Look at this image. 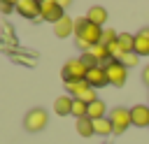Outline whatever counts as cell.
Wrapping results in <instances>:
<instances>
[{"label":"cell","instance_id":"6da1fadb","mask_svg":"<svg viewBox=\"0 0 149 144\" xmlns=\"http://www.w3.org/2000/svg\"><path fill=\"white\" fill-rule=\"evenodd\" d=\"M74 35H77V44H79V49L91 51V46L100 44L102 28H100V26H93L86 16H79V19H74Z\"/></svg>","mask_w":149,"mask_h":144},{"label":"cell","instance_id":"7a4b0ae2","mask_svg":"<svg viewBox=\"0 0 149 144\" xmlns=\"http://www.w3.org/2000/svg\"><path fill=\"white\" fill-rule=\"evenodd\" d=\"M61 74H63V81H86L88 67H86L79 58H70V60H65Z\"/></svg>","mask_w":149,"mask_h":144},{"label":"cell","instance_id":"3957f363","mask_svg":"<svg viewBox=\"0 0 149 144\" xmlns=\"http://www.w3.org/2000/svg\"><path fill=\"white\" fill-rule=\"evenodd\" d=\"M105 72H107V84H112V86H123L128 79V67L121 65L119 60H109L105 65Z\"/></svg>","mask_w":149,"mask_h":144},{"label":"cell","instance_id":"277c9868","mask_svg":"<svg viewBox=\"0 0 149 144\" xmlns=\"http://www.w3.org/2000/svg\"><path fill=\"white\" fill-rule=\"evenodd\" d=\"M47 121H49L47 111H44L42 107H35V109H30V111L26 114L23 125H26V130H28V132H40V130L47 125Z\"/></svg>","mask_w":149,"mask_h":144},{"label":"cell","instance_id":"5b68a950","mask_svg":"<svg viewBox=\"0 0 149 144\" xmlns=\"http://www.w3.org/2000/svg\"><path fill=\"white\" fill-rule=\"evenodd\" d=\"M109 121H112V132H114V135L126 132V128L133 123V121H130V109H126V107H114L112 114H109Z\"/></svg>","mask_w":149,"mask_h":144},{"label":"cell","instance_id":"8992f818","mask_svg":"<svg viewBox=\"0 0 149 144\" xmlns=\"http://www.w3.org/2000/svg\"><path fill=\"white\" fill-rule=\"evenodd\" d=\"M40 5H42V21H49V23H58L65 14H63V7H61V2H56V0H40Z\"/></svg>","mask_w":149,"mask_h":144},{"label":"cell","instance_id":"52a82bcc","mask_svg":"<svg viewBox=\"0 0 149 144\" xmlns=\"http://www.w3.org/2000/svg\"><path fill=\"white\" fill-rule=\"evenodd\" d=\"M16 12L23 14L26 19H40L42 16V5H40V0H19Z\"/></svg>","mask_w":149,"mask_h":144},{"label":"cell","instance_id":"ba28073f","mask_svg":"<svg viewBox=\"0 0 149 144\" xmlns=\"http://www.w3.org/2000/svg\"><path fill=\"white\" fill-rule=\"evenodd\" d=\"M130 121H133V125H137V128H147V125H149V107H147V105H135V107H130Z\"/></svg>","mask_w":149,"mask_h":144},{"label":"cell","instance_id":"9c48e42d","mask_svg":"<svg viewBox=\"0 0 149 144\" xmlns=\"http://www.w3.org/2000/svg\"><path fill=\"white\" fill-rule=\"evenodd\" d=\"M86 84H88L91 88H100V86H107V72H105V65L88 70V74H86Z\"/></svg>","mask_w":149,"mask_h":144},{"label":"cell","instance_id":"30bf717a","mask_svg":"<svg viewBox=\"0 0 149 144\" xmlns=\"http://www.w3.org/2000/svg\"><path fill=\"white\" fill-rule=\"evenodd\" d=\"M65 88H68V95L74 98V100H81L91 91V86L86 81H65Z\"/></svg>","mask_w":149,"mask_h":144},{"label":"cell","instance_id":"8fae6325","mask_svg":"<svg viewBox=\"0 0 149 144\" xmlns=\"http://www.w3.org/2000/svg\"><path fill=\"white\" fill-rule=\"evenodd\" d=\"M72 102H74V98H70V95H58L56 102H54V111H56L58 116H68V114H72Z\"/></svg>","mask_w":149,"mask_h":144},{"label":"cell","instance_id":"7c38bea8","mask_svg":"<svg viewBox=\"0 0 149 144\" xmlns=\"http://www.w3.org/2000/svg\"><path fill=\"white\" fill-rule=\"evenodd\" d=\"M86 19H88L93 26H100V28H102V23L107 21V12H105V7H98V5H93V7H88V12H86Z\"/></svg>","mask_w":149,"mask_h":144},{"label":"cell","instance_id":"4fadbf2b","mask_svg":"<svg viewBox=\"0 0 149 144\" xmlns=\"http://www.w3.org/2000/svg\"><path fill=\"white\" fill-rule=\"evenodd\" d=\"M135 53L149 56V30H142V33L135 35Z\"/></svg>","mask_w":149,"mask_h":144},{"label":"cell","instance_id":"5bb4252c","mask_svg":"<svg viewBox=\"0 0 149 144\" xmlns=\"http://www.w3.org/2000/svg\"><path fill=\"white\" fill-rule=\"evenodd\" d=\"M74 30V21L70 19V16H63L56 26H54V33H56V37H68L70 33Z\"/></svg>","mask_w":149,"mask_h":144},{"label":"cell","instance_id":"9a60e30c","mask_svg":"<svg viewBox=\"0 0 149 144\" xmlns=\"http://www.w3.org/2000/svg\"><path fill=\"white\" fill-rule=\"evenodd\" d=\"M100 65H107L109 60H112V56H109V49L107 46H102V44H95V46H91V51H88Z\"/></svg>","mask_w":149,"mask_h":144},{"label":"cell","instance_id":"2e32d148","mask_svg":"<svg viewBox=\"0 0 149 144\" xmlns=\"http://www.w3.org/2000/svg\"><path fill=\"white\" fill-rule=\"evenodd\" d=\"M105 114H107V107H105V102H102V100H95V102H91V105H88V118H91V121L105 118Z\"/></svg>","mask_w":149,"mask_h":144},{"label":"cell","instance_id":"e0dca14e","mask_svg":"<svg viewBox=\"0 0 149 144\" xmlns=\"http://www.w3.org/2000/svg\"><path fill=\"white\" fill-rule=\"evenodd\" d=\"M93 132H95L98 137H107V135H112V121H109L107 116L93 121Z\"/></svg>","mask_w":149,"mask_h":144},{"label":"cell","instance_id":"ac0fdd59","mask_svg":"<svg viewBox=\"0 0 149 144\" xmlns=\"http://www.w3.org/2000/svg\"><path fill=\"white\" fill-rule=\"evenodd\" d=\"M119 46L123 49V53H133L135 51V35H130V33H119Z\"/></svg>","mask_w":149,"mask_h":144},{"label":"cell","instance_id":"d6986e66","mask_svg":"<svg viewBox=\"0 0 149 144\" xmlns=\"http://www.w3.org/2000/svg\"><path fill=\"white\" fill-rule=\"evenodd\" d=\"M77 132L81 135V137H93L95 132H93V121L86 116V118H79L77 121Z\"/></svg>","mask_w":149,"mask_h":144},{"label":"cell","instance_id":"ffe728a7","mask_svg":"<svg viewBox=\"0 0 149 144\" xmlns=\"http://www.w3.org/2000/svg\"><path fill=\"white\" fill-rule=\"evenodd\" d=\"M72 116L79 121V118H86L88 116V105L84 102V100H74L72 102Z\"/></svg>","mask_w":149,"mask_h":144},{"label":"cell","instance_id":"44dd1931","mask_svg":"<svg viewBox=\"0 0 149 144\" xmlns=\"http://www.w3.org/2000/svg\"><path fill=\"white\" fill-rule=\"evenodd\" d=\"M116 39H119V33H116V30H102L100 44H102V46H112V44H114Z\"/></svg>","mask_w":149,"mask_h":144},{"label":"cell","instance_id":"7402d4cb","mask_svg":"<svg viewBox=\"0 0 149 144\" xmlns=\"http://www.w3.org/2000/svg\"><path fill=\"white\" fill-rule=\"evenodd\" d=\"M79 60H81V63H84V65H86L88 70H93V67H100V63H98V60H95V58H93V56H91L88 51H84V53L79 56Z\"/></svg>","mask_w":149,"mask_h":144},{"label":"cell","instance_id":"603a6c76","mask_svg":"<svg viewBox=\"0 0 149 144\" xmlns=\"http://www.w3.org/2000/svg\"><path fill=\"white\" fill-rule=\"evenodd\" d=\"M119 63H121V65H126V67H135V65L140 63V56H137V53L133 51V53H126V56H123V58H121Z\"/></svg>","mask_w":149,"mask_h":144},{"label":"cell","instance_id":"cb8c5ba5","mask_svg":"<svg viewBox=\"0 0 149 144\" xmlns=\"http://www.w3.org/2000/svg\"><path fill=\"white\" fill-rule=\"evenodd\" d=\"M0 9L7 14V12H12V9H16V2H0Z\"/></svg>","mask_w":149,"mask_h":144},{"label":"cell","instance_id":"d4e9b609","mask_svg":"<svg viewBox=\"0 0 149 144\" xmlns=\"http://www.w3.org/2000/svg\"><path fill=\"white\" fill-rule=\"evenodd\" d=\"M142 79H144V84L149 86V67H144V72H142Z\"/></svg>","mask_w":149,"mask_h":144}]
</instances>
